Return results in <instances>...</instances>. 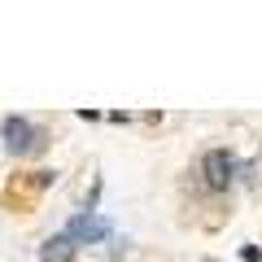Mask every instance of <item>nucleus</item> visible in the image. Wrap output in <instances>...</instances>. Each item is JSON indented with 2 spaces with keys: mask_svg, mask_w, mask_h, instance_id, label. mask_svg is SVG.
Returning <instances> with one entry per match:
<instances>
[{
  "mask_svg": "<svg viewBox=\"0 0 262 262\" xmlns=\"http://www.w3.org/2000/svg\"><path fill=\"white\" fill-rule=\"evenodd\" d=\"M0 140H5V153H9V158H35V153H44L48 136L27 118V114H5V118H0Z\"/></svg>",
  "mask_w": 262,
  "mask_h": 262,
  "instance_id": "1",
  "label": "nucleus"
},
{
  "mask_svg": "<svg viewBox=\"0 0 262 262\" xmlns=\"http://www.w3.org/2000/svg\"><path fill=\"white\" fill-rule=\"evenodd\" d=\"M236 170H241V162H236L232 149H206L201 153V184L210 192H227L236 184Z\"/></svg>",
  "mask_w": 262,
  "mask_h": 262,
  "instance_id": "2",
  "label": "nucleus"
},
{
  "mask_svg": "<svg viewBox=\"0 0 262 262\" xmlns=\"http://www.w3.org/2000/svg\"><path fill=\"white\" fill-rule=\"evenodd\" d=\"M110 232H114L110 219H101L96 210H83V214H75L70 223H66V236H70L75 245H105Z\"/></svg>",
  "mask_w": 262,
  "mask_h": 262,
  "instance_id": "3",
  "label": "nucleus"
},
{
  "mask_svg": "<svg viewBox=\"0 0 262 262\" xmlns=\"http://www.w3.org/2000/svg\"><path fill=\"white\" fill-rule=\"evenodd\" d=\"M241 258L245 262H262V249H258V245H241Z\"/></svg>",
  "mask_w": 262,
  "mask_h": 262,
  "instance_id": "5",
  "label": "nucleus"
},
{
  "mask_svg": "<svg viewBox=\"0 0 262 262\" xmlns=\"http://www.w3.org/2000/svg\"><path fill=\"white\" fill-rule=\"evenodd\" d=\"M206 262H219V258H206Z\"/></svg>",
  "mask_w": 262,
  "mask_h": 262,
  "instance_id": "7",
  "label": "nucleus"
},
{
  "mask_svg": "<svg viewBox=\"0 0 262 262\" xmlns=\"http://www.w3.org/2000/svg\"><path fill=\"white\" fill-rule=\"evenodd\" d=\"M35 184H39V188H48V184H57V170H35Z\"/></svg>",
  "mask_w": 262,
  "mask_h": 262,
  "instance_id": "6",
  "label": "nucleus"
},
{
  "mask_svg": "<svg viewBox=\"0 0 262 262\" xmlns=\"http://www.w3.org/2000/svg\"><path fill=\"white\" fill-rule=\"evenodd\" d=\"M39 262H75L79 258V245L70 241L66 232H53V236H44L39 241V253H35Z\"/></svg>",
  "mask_w": 262,
  "mask_h": 262,
  "instance_id": "4",
  "label": "nucleus"
}]
</instances>
